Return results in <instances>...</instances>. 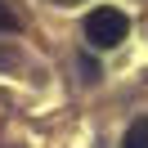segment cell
Listing matches in <instances>:
<instances>
[{
  "instance_id": "obj_1",
  "label": "cell",
  "mask_w": 148,
  "mask_h": 148,
  "mask_svg": "<svg viewBox=\"0 0 148 148\" xmlns=\"http://www.w3.org/2000/svg\"><path fill=\"white\" fill-rule=\"evenodd\" d=\"M85 40H90V49H117L121 40L130 36V18L121 9H112V5H103V9H90L81 23Z\"/></svg>"
},
{
  "instance_id": "obj_2",
  "label": "cell",
  "mask_w": 148,
  "mask_h": 148,
  "mask_svg": "<svg viewBox=\"0 0 148 148\" xmlns=\"http://www.w3.org/2000/svg\"><path fill=\"white\" fill-rule=\"evenodd\" d=\"M121 148H148V117H135L121 135Z\"/></svg>"
},
{
  "instance_id": "obj_3",
  "label": "cell",
  "mask_w": 148,
  "mask_h": 148,
  "mask_svg": "<svg viewBox=\"0 0 148 148\" xmlns=\"http://www.w3.org/2000/svg\"><path fill=\"white\" fill-rule=\"evenodd\" d=\"M0 32H18V14H14V0H0Z\"/></svg>"
},
{
  "instance_id": "obj_4",
  "label": "cell",
  "mask_w": 148,
  "mask_h": 148,
  "mask_svg": "<svg viewBox=\"0 0 148 148\" xmlns=\"http://www.w3.org/2000/svg\"><path fill=\"white\" fill-rule=\"evenodd\" d=\"M58 5H76V0H58Z\"/></svg>"
}]
</instances>
